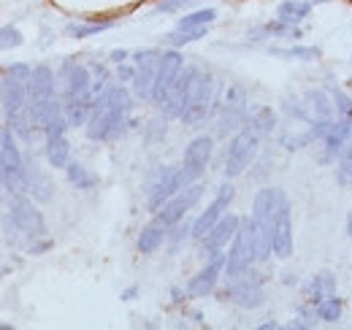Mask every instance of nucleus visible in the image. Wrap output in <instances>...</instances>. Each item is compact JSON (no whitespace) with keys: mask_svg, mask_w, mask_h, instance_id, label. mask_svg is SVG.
Returning <instances> with one entry per match:
<instances>
[{"mask_svg":"<svg viewBox=\"0 0 352 330\" xmlns=\"http://www.w3.org/2000/svg\"><path fill=\"white\" fill-rule=\"evenodd\" d=\"M131 114V95L122 87H109L92 106L87 135L92 141H114L122 135Z\"/></svg>","mask_w":352,"mask_h":330,"instance_id":"1","label":"nucleus"},{"mask_svg":"<svg viewBox=\"0 0 352 330\" xmlns=\"http://www.w3.org/2000/svg\"><path fill=\"white\" fill-rule=\"evenodd\" d=\"M63 79H65V114L71 127L87 124L92 106H95V89H92V76H89L87 65L79 63H65L63 68Z\"/></svg>","mask_w":352,"mask_h":330,"instance_id":"2","label":"nucleus"},{"mask_svg":"<svg viewBox=\"0 0 352 330\" xmlns=\"http://www.w3.org/2000/svg\"><path fill=\"white\" fill-rule=\"evenodd\" d=\"M214 92H217V84L214 76L195 68L192 74V82H190V95H187V106L182 111L179 120H184L187 124H198L209 117V109L214 103Z\"/></svg>","mask_w":352,"mask_h":330,"instance_id":"3","label":"nucleus"},{"mask_svg":"<svg viewBox=\"0 0 352 330\" xmlns=\"http://www.w3.org/2000/svg\"><path fill=\"white\" fill-rule=\"evenodd\" d=\"M14 135L16 133L6 124L3 138H0V176H3L6 192H19L22 190V176H25V157L19 155V146H16Z\"/></svg>","mask_w":352,"mask_h":330,"instance_id":"4","label":"nucleus"},{"mask_svg":"<svg viewBox=\"0 0 352 330\" xmlns=\"http://www.w3.org/2000/svg\"><path fill=\"white\" fill-rule=\"evenodd\" d=\"M8 219L28 239H44L46 236L44 214L36 208V204L30 198H25L19 192H11V198H8Z\"/></svg>","mask_w":352,"mask_h":330,"instance_id":"5","label":"nucleus"},{"mask_svg":"<svg viewBox=\"0 0 352 330\" xmlns=\"http://www.w3.org/2000/svg\"><path fill=\"white\" fill-rule=\"evenodd\" d=\"M187 184H192V182H187L184 168H171V165L160 168V170L155 173V179H152V184H149V198H146L149 211L157 214V211L166 206L179 190H184Z\"/></svg>","mask_w":352,"mask_h":330,"instance_id":"6","label":"nucleus"},{"mask_svg":"<svg viewBox=\"0 0 352 330\" xmlns=\"http://www.w3.org/2000/svg\"><path fill=\"white\" fill-rule=\"evenodd\" d=\"M265 298V279L255 271H244L239 276L230 279V285L225 289V300L241 306V309H258Z\"/></svg>","mask_w":352,"mask_h":330,"instance_id":"7","label":"nucleus"},{"mask_svg":"<svg viewBox=\"0 0 352 330\" xmlns=\"http://www.w3.org/2000/svg\"><path fill=\"white\" fill-rule=\"evenodd\" d=\"M252 263H258V260H255L252 217H250V219H244V222H241L239 233L233 236V247H230V252H228V263H225V274H228V279H233V276L244 274Z\"/></svg>","mask_w":352,"mask_h":330,"instance_id":"8","label":"nucleus"},{"mask_svg":"<svg viewBox=\"0 0 352 330\" xmlns=\"http://www.w3.org/2000/svg\"><path fill=\"white\" fill-rule=\"evenodd\" d=\"M258 138L261 135L255 130H241V133L233 135V141H230V146L225 152V176L228 179H233V176L247 170V165L252 163V157L258 152Z\"/></svg>","mask_w":352,"mask_h":330,"instance_id":"9","label":"nucleus"},{"mask_svg":"<svg viewBox=\"0 0 352 330\" xmlns=\"http://www.w3.org/2000/svg\"><path fill=\"white\" fill-rule=\"evenodd\" d=\"M160 60H163V52H157V49L135 52L133 92H135L141 100H149L152 92H155V79H157V71H160Z\"/></svg>","mask_w":352,"mask_h":330,"instance_id":"10","label":"nucleus"},{"mask_svg":"<svg viewBox=\"0 0 352 330\" xmlns=\"http://www.w3.org/2000/svg\"><path fill=\"white\" fill-rule=\"evenodd\" d=\"M247 122V92L244 87L233 84L225 95V103H222L220 120H217V133L228 135L230 130H239L241 124Z\"/></svg>","mask_w":352,"mask_h":330,"instance_id":"11","label":"nucleus"},{"mask_svg":"<svg viewBox=\"0 0 352 330\" xmlns=\"http://www.w3.org/2000/svg\"><path fill=\"white\" fill-rule=\"evenodd\" d=\"M201 198H204V184L192 182V184H187L184 190H179L174 198L157 211V219H160L166 228H171V225H176V222H182V217L195 206Z\"/></svg>","mask_w":352,"mask_h":330,"instance_id":"12","label":"nucleus"},{"mask_svg":"<svg viewBox=\"0 0 352 330\" xmlns=\"http://www.w3.org/2000/svg\"><path fill=\"white\" fill-rule=\"evenodd\" d=\"M212 149H214L212 135H198V138H192V141L187 144L184 157H182V168H184L187 182H195V179L204 176L206 165L212 160Z\"/></svg>","mask_w":352,"mask_h":330,"instance_id":"13","label":"nucleus"},{"mask_svg":"<svg viewBox=\"0 0 352 330\" xmlns=\"http://www.w3.org/2000/svg\"><path fill=\"white\" fill-rule=\"evenodd\" d=\"M225 263H228V254L214 252V254L206 260V265L187 282V295H192V298H206L212 289L217 287L222 271H225Z\"/></svg>","mask_w":352,"mask_h":330,"instance_id":"14","label":"nucleus"},{"mask_svg":"<svg viewBox=\"0 0 352 330\" xmlns=\"http://www.w3.org/2000/svg\"><path fill=\"white\" fill-rule=\"evenodd\" d=\"M233 187L230 184H222L220 190H217V195H214V201L209 204V208L195 219V225H192V236L195 239H204L217 222H220L222 217L228 214V208H230V204H233Z\"/></svg>","mask_w":352,"mask_h":330,"instance_id":"15","label":"nucleus"},{"mask_svg":"<svg viewBox=\"0 0 352 330\" xmlns=\"http://www.w3.org/2000/svg\"><path fill=\"white\" fill-rule=\"evenodd\" d=\"M184 71V60H182V54L171 49V52H166L163 54V60H160V71H157V79H155V92H152V100L160 106L163 100H166V95H168V89H171V84L176 82V76Z\"/></svg>","mask_w":352,"mask_h":330,"instance_id":"16","label":"nucleus"},{"mask_svg":"<svg viewBox=\"0 0 352 330\" xmlns=\"http://www.w3.org/2000/svg\"><path fill=\"white\" fill-rule=\"evenodd\" d=\"M192 74H195V68H184V71L176 76V82L171 84L166 100L160 103V109H163L166 117H182V111H184V106H187V95H190Z\"/></svg>","mask_w":352,"mask_h":330,"instance_id":"17","label":"nucleus"},{"mask_svg":"<svg viewBox=\"0 0 352 330\" xmlns=\"http://www.w3.org/2000/svg\"><path fill=\"white\" fill-rule=\"evenodd\" d=\"M241 222H244L241 217H236V214H225L220 222H217V225H214V228H212V230H209V233L201 239V241H204V249H206L209 254L220 252V249L225 247V244H228V241H230L236 233H239Z\"/></svg>","mask_w":352,"mask_h":330,"instance_id":"18","label":"nucleus"},{"mask_svg":"<svg viewBox=\"0 0 352 330\" xmlns=\"http://www.w3.org/2000/svg\"><path fill=\"white\" fill-rule=\"evenodd\" d=\"M271 244H274V254L282 257V260L293 254V214H290V204L282 208L279 217H276Z\"/></svg>","mask_w":352,"mask_h":330,"instance_id":"19","label":"nucleus"},{"mask_svg":"<svg viewBox=\"0 0 352 330\" xmlns=\"http://www.w3.org/2000/svg\"><path fill=\"white\" fill-rule=\"evenodd\" d=\"M22 190L36 195V201H49L52 198V182L44 176L41 165L36 160H25V176H22Z\"/></svg>","mask_w":352,"mask_h":330,"instance_id":"20","label":"nucleus"},{"mask_svg":"<svg viewBox=\"0 0 352 330\" xmlns=\"http://www.w3.org/2000/svg\"><path fill=\"white\" fill-rule=\"evenodd\" d=\"M54 98V74L49 65H38L33 68L30 76V100H46Z\"/></svg>","mask_w":352,"mask_h":330,"instance_id":"21","label":"nucleus"},{"mask_svg":"<svg viewBox=\"0 0 352 330\" xmlns=\"http://www.w3.org/2000/svg\"><path fill=\"white\" fill-rule=\"evenodd\" d=\"M350 146V124L342 117L339 122H331L328 133H325V149L331 157H339L344 149Z\"/></svg>","mask_w":352,"mask_h":330,"instance_id":"22","label":"nucleus"},{"mask_svg":"<svg viewBox=\"0 0 352 330\" xmlns=\"http://www.w3.org/2000/svg\"><path fill=\"white\" fill-rule=\"evenodd\" d=\"M309 14H311V3L309 0H285L276 8V19L287 22V25H296V22L307 19Z\"/></svg>","mask_w":352,"mask_h":330,"instance_id":"23","label":"nucleus"},{"mask_svg":"<svg viewBox=\"0 0 352 330\" xmlns=\"http://www.w3.org/2000/svg\"><path fill=\"white\" fill-rule=\"evenodd\" d=\"M163 241H166V228H163V222H160V225H149V228H144V230L138 233L135 247H138L141 254H155Z\"/></svg>","mask_w":352,"mask_h":330,"instance_id":"24","label":"nucleus"},{"mask_svg":"<svg viewBox=\"0 0 352 330\" xmlns=\"http://www.w3.org/2000/svg\"><path fill=\"white\" fill-rule=\"evenodd\" d=\"M307 98H309V109H311V117H314V120H322V122H333V111H336V103H331L325 92H317V89H311V92H307Z\"/></svg>","mask_w":352,"mask_h":330,"instance_id":"25","label":"nucleus"},{"mask_svg":"<svg viewBox=\"0 0 352 330\" xmlns=\"http://www.w3.org/2000/svg\"><path fill=\"white\" fill-rule=\"evenodd\" d=\"M68 155H71V144L65 141V135L46 138V157H49L52 168H65L68 165Z\"/></svg>","mask_w":352,"mask_h":330,"instance_id":"26","label":"nucleus"},{"mask_svg":"<svg viewBox=\"0 0 352 330\" xmlns=\"http://www.w3.org/2000/svg\"><path fill=\"white\" fill-rule=\"evenodd\" d=\"M71 127L68 122V114H65V106L63 103H54V109H52V114H49V120L44 124V133L46 138H57V135H65V130Z\"/></svg>","mask_w":352,"mask_h":330,"instance_id":"27","label":"nucleus"},{"mask_svg":"<svg viewBox=\"0 0 352 330\" xmlns=\"http://www.w3.org/2000/svg\"><path fill=\"white\" fill-rule=\"evenodd\" d=\"M217 19V11L214 8H201V11H192L187 16L179 19L176 30H195V28H209L212 22Z\"/></svg>","mask_w":352,"mask_h":330,"instance_id":"28","label":"nucleus"},{"mask_svg":"<svg viewBox=\"0 0 352 330\" xmlns=\"http://www.w3.org/2000/svg\"><path fill=\"white\" fill-rule=\"evenodd\" d=\"M65 173H68V182H71L76 190H92V187L98 184V179H95L82 163H68L65 165Z\"/></svg>","mask_w":352,"mask_h":330,"instance_id":"29","label":"nucleus"},{"mask_svg":"<svg viewBox=\"0 0 352 330\" xmlns=\"http://www.w3.org/2000/svg\"><path fill=\"white\" fill-rule=\"evenodd\" d=\"M274 124H276V117H274V111L268 106L252 109V114H250V130H255L258 135H265V133L274 130Z\"/></svg>","mask_w":352,"mask_h":330,"instance_id":"30","label":"nucleus"},{"mask_svg":"<svg viewBox=\"0 0 352 330\" xmlns=\"http://www.w3.org/2000/svg\"><path fill=\"white\" fill-rule=\"evenodd\" d=\"M317 317H320L322 322H339V320H342V298H336V295L322 298V300L317 303Z\"/></svg>","mask_w":352,"mask_h":330,"instance_id":"31","label":"nucleus"},{"mask_svg":"<svg viewBox=\"0 0 352 330\" xmlns=\"http://www.w3.org/2000/svg\"><path fill=\"white\" fill-rule=\"evenodd\" d=\"M333 287H336V282H333L331 274H320V276H314V282H311V287H309V300L317 306L322 298L333 295Z\"/></svg>","mask_w":352,"mask_h":330,"instance_id":"32","label":"nucleus"},{"mask_svg":"<svg viewBox=\"0 0 352 330\" xmlns=\"http://www.w3.org/2000/svg\"><path fill=\"white\" fill-rule=\"evenodd\" d=\"M114 22L111 19H106V22H87V25H68V36L71 38H89V36H98V33H103V30H109Z\"/></svg>","mask_w":352,"mask_h":330,"instance_id":"33","label":"nucleus"},{"mask_svg":"<svg viewBox=\"0 0 352 330\" xmlns=\"http://www.w3.org/2000/svg\"><path fill=\"white\" fill-rule=\"evenodd\" d=\"M271 54L279 57H296V60H314L320 52L314 46H293V49H271Z\"/></svg>","mask_w":352,"mask_h":330,"instance_id":"34","label":"nucleus"},{"mask_svg":"<svg viewBox=\"0 0 352 330\" xmlns=\"http://www.w3.org/2000/svg\"><path fill=\"white\" fill-rule=\"evenodd\" d=\"M209 28H195V30H176L174 36L168 38L171 46H184V43H192V41H201L206 36Z\"/></svg>","mask_w":352,"mask_h":330,"instance_id":"35","label":"nucleus"},{"mask_svg":"<svg viewBox=\"0 0 352 330\" xmlns=\"http://www.w3.org/2000/svg\"><path fill=\"white\" fill-rule=\"evenodd\" d=\"M339 179L344 184H352V144L339 155Z\"/></svg>","mask_w":352,"mask_h":330,"instance_id":"36","label":"nucleus"},{"mask_svg":"<svg viewBox=\"0 0 352 330\" xmlns=\"http://www.w3.org/2000/svg\"><path fill=\"white\" fill-rule=\"evenodd\" d=\"M0 46H3V49H11V46H22V33H19L16 28L6 25V28L0 30Z\"/></svg>","mask_w":352,"mask_h":330,"instance_id":"37","label":"nucleus"},{"mask_svg":"<svg viewBox=\"0 0 352 330\" xmlns=\"http://www.w3.org/2000/svg\"><path fill=\"white\" fill-rule=\"evenodd\" d=\"M192 0H163L160 6H157V11H179V8H184V6H190Z\"/></svg>","mask_w":352,"mask_h":330,"instance_id":"38","label":"nucleus"},{"mask_svg":"<svg viewBox=\"0 0 352 330\" xmlns=\"http://www.w3.org/2000/svg\"><path fill=\"white\" fill-rule=\"evenodd\" d=\"M133 298H135V287H131V289H125V292H122V300H133Z\"/></svg>","mask_w":352,"mask_h":330,"instance_id":"39","label":"nucleus"},{"mask_svg":"<svg viewBox=\"0 0 352 330\" xmlns=\"http://www.w3.org/2000/svg\"><path fill=\"white\" fill-rule=\"evenodd\" d=\"M125 57H128V52H114V60H117V63H122Z\"/></svg>","mask_w":352,"mask_h":330,"instance_id":"40","label":"nucleus"},{"mask_svg":"<svg viewBox=\"0 0 352 330\" xmlns=\"http://www.w3.org/2000/svg\"><path fill=\"white\" fill-rule=\"evenodd\" d=\"M347 233L352 236V217H350V222H347Z\"/></svg>","mask_w":352,"mask_h":330,"instance_id":"41","label":"nucleus"}]
</instances>
